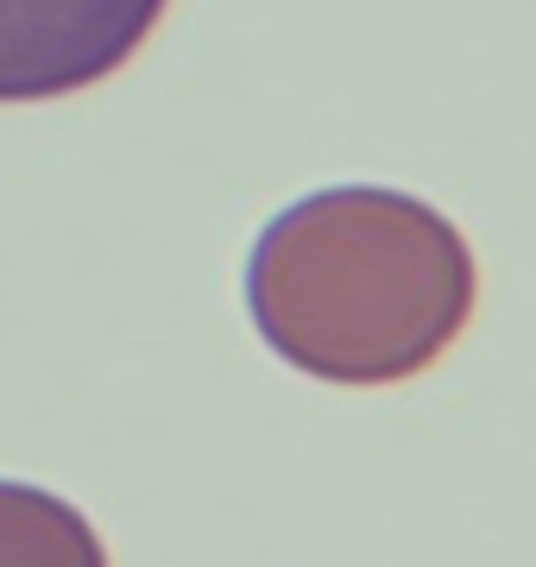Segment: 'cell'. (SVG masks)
I'll return each mask as SVG.
<instances>
[{"instance_id": "obj_1", "label": "cell", "mask_w": 536, "mask_h": 567, "mask_svg": "<svg viewBox=\"0 0 536 567\" xmlns=\"http://www.w3.org/2000/svg\"><path fill=\"white\" fill-rule=\"evenodd\" d=\"M247 316L322 385H398L474 316V252L404 189H316L247 252Z\"/></svg>"}, {"instance_id": "obj_2", "label": "cell", "mask_w": 536, "mask_h": 567, "mask_svg": "<svg viewBox=\"0 0 536 567\" xmlns=\"http://www.w3.org/2000/svg\"><path fill=\"white\" fill-rule=\"evenodd\" d=\"M171 0H0V102H58L114 76Z\"/></svg>"}, {"instance_id": "obj_3", "label": "cell", "mask_w": 536, "mask_h": 567, "mask_svg": "<svg viewBox=\"0 0 536 567\" xmlns=\"http://www.w3.org/2000/svg\"><path fill=\"white\" fill-rule=\"evenodd\" d=\"M0 567H107V548L58 492L0 480Z\"/></svg>"}]
</instances>
